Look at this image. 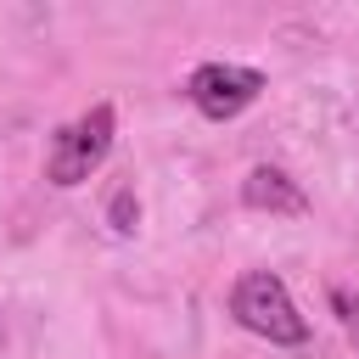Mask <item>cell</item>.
<instances>
[{"mask_svg":"<svg viewBox=\"0 0 359 359\" xmlns=\"http://www.w3.org/2000/svg\"><path fill=\"white\" fill-rule=\"evenodd\" d=\"M107 219H112V230H118V236H129V230H135V219H140V202H135V191H129V185H123V191L112 196Z\"/></svg>","mask_w":359,"mask_h":359,"instance_id":"obj_6","label":"cell"},{"mask_svg":"<svg viewBox=\"0 0 359 359\" xmlns=\"http://www.w3.org/2000/svg\"><path fill=\"white\" fill-rule=\"evenodd\" d=\"M241 202H247L252 213H275V219L309 213V191H303L286 168H275V163H258V168L241 180Z\"/></svg>","mask_w":359,"mask_h":359,"instance_id":"obj_4","label":"cell"},{"mask_svg":"<svg viewBox=\"0 0 359 359\" xmlns=\"http://www.w3.org/2000/svg\"><path fill=\"white\" fill-rule=\"evenodd\" d=\"M331 309H337V320H342V331H348V342L359 353V292L353 286H331Z\"/></svg>","mask_w":359,"mask_h":359,"instance_id":"obj_5","label":"cell"},{"mask_svg":"<svg viewBox=\"0 0 359 359\" xmlns=\"http://www.w3.org/2000/svg\"><path fill=\"white\" fill-rule=\"evenodd\" d=\"M230 314H236L241 331H252V337H264L275 348H303L309 342V320L297 314L286 280L269 275V269H247L230 286Z\"/></svg>","mask_w":359,"mask_h":359,"instance_id":"obj_1","label":"cell"},{"mask_svg":"<svg viewBox=\"0 0 359 359\" xmlns=\"http://www.w3.org/2000/svg\"><path fill=\"white\" fill-rule=\"evenodd\" d=\"M258 95H264V73H258V67H241V62H202V67H191V79H185V101H191L208 123L241 118Z\"/></svg>","mask_w":359,"mask_h":359,"instance_id":"obj_3","label":"cell"},{"mask_svg":"<svg viewBox=\"0 0 359 359\" xmlns=\"http://www.w3.org/2000/svg\"><path fill=\"white\" fill-rule=\"evenodd\" d=\"M112 135H118V112H112V101H95L90 112H79L73 123H62V129L50 135V151H45V180H50V185H62V191L84 185V180L107 163Z\"/></svg>","mask_w":359,"mask_h":359,"instance_id":"obj_2","label":"cell"}]
</instances>
